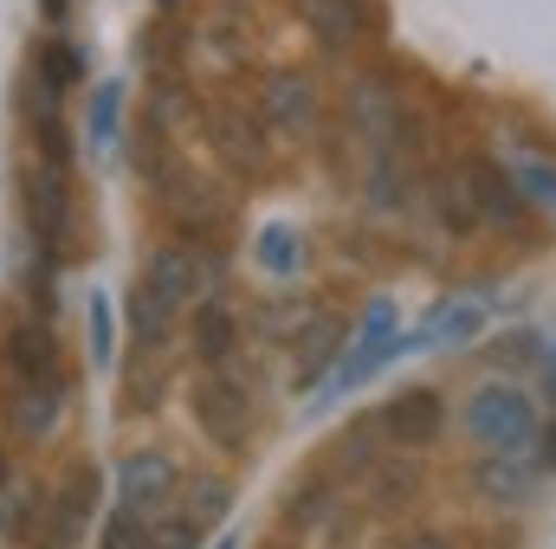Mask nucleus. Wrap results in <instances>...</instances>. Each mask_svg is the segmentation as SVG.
<instances>
[{"mask_svg":"<svg viewBox=\"0 0 556 549\" xmlns=\"http://www.w3.org/2000/svg\"><path fill=\"white\" fill-rule=\"evenodd\" d=\"M39 13H46V26H65V0H39Z\"/></svg>","mask_w":556,"mask_h":549,"instance_id":"nucleus-28","label":"nucleus"},{"mask_svg":"<svg viewBox=\"0 0 556 549\" xmlns=\"http://www.w3.org/2000/svg\"><path fill=\"white\" fill-rule=\"evenodd\" d=\"M207 549H240V537H233V531H220V537H214Z\"/></svg>","mask_w":556,"mask_h":549,"instance_id":"nucleus-30","label":"nucleus"},{"mask_svg":"<svg viewBox=\"0 0 556 549\" xmlns=\"http://www.w3.org/2000/svg\"><path fill=\"white\" fill-rule=\"evenodd\" d=\"M260 266L273 278H291L304 266V233H298V227H266V233H260Z\"/></svg>","mask_w":556,"mask_h":549,"instance_id":"nucleus-23","label":"nucleus"},{"mask_svg":"<svg viewBox=\"0 0 556 549\" xmlns=\"http://www.w3.org/2000/svg\"><path fill=\"white\" fill-rule=\"evenodd\" d=\"M188 356H194L201 369L240 362V310H233L227 297H201V310H194V323H188Z\"/></svg>","mask_w":556,"mask_h":549,"instance_id":"nucleus-15","label":"nucleus"},{"mask_svg":"<svg viewBox=\"0 0 556 549\" xmlns=\"http://www.w3.org/2000/svg\"><path fill=\"white\" fill-rule=\"evenodd\" d=\"M402 349V336H395V310L389 304H376L369 317H363V330H356V343H350V356L337 362V388H356V382H369L389 356Z\"/></svg>","mask_w":556,"mask_h":549,"instance_id":"nucleus-17","label":"nucleus"},{"mask_svg":"<svg viewBox=\"0 0 556 549\" xmlns=\"http://www.w3.org/2000/svg\"><path fill=\"white\" fill-rule=\"evenodd\" d=\"M175 485H181V472H175V459L155 452V446H137V452L117 465V505L137 511V518H162V511L175 505Z\"/></svg>","mask_w":556,"mask_h":549,"instance_id":"nucleus-11","label":"nucleus"},{"mask_svg":"<svg viewBox=\"0 0 556 549\" xmlns=\"http://www.w3.org/2000/svg\"><path fill=\"white\" fill-rule=\"evenodd\" d=\"M433 220H440L453 240H472V233H479V207H472V188H466L459 168H446V175L433 181Z\"/></svg>","mask_w":556,"mask_h":549,"instance_id":"nucleus-20","label":"nucleus"},{"mask_svg":"<svg viewBox=\"0 0 556 549\" xmlns=\"http://www.w3.org/2000/svg\"><path fill=\"white\" fill-rule=\"evenodd\" d=\"M155 544V518H137V511H111V524H104V549H149Z\"/></svg>","mask_w":556,"mask_h":549,"instance_id":"nucleus-24","label":"nucleus"},{"mask_svg":"<svg viewBox=\"0 0 556 549\" xmlns=\"http://www.w3.org/2000/svg\"><path fill=\"white\" fill-rule=\"evenodd\" d=\"M260 124L273 130V137H291V142H304L311 130H317V85L304 78V72H273L266 85H260Z\"/></svg>","mask_w":556,"mask_h":549,"instance_id":"nucleus-12","label":"nucleus"},{"mask_svg":"<svg viewBox=\"0 0 556 549\" xmlns=\"http://www.w3.org/2000/svg\"><path fill=\"white\" fill-rule=\"evenodd\" d=\"M188 408H194V426H201L207 446H220V452H253L260 395H253V382L240 375V362H227V369H201L194 388H188Z\"/></svg>","mask_w":556,"mask_h":549,"instance_id":"nucleus-2","label":"nucleus"},{"mask_svg":"<svg viewBox=\"0 0 556 549\" xmlns=\"http://www.w3.org/2000/svg\"><path fill=\"white\" fill-rule=\"evenodd\" d=\"M26 227H33V240H39L46 259H65V253H72V233H78L72 162L33 155V168H26Z\"/></svg>","mask_w":556,"mask_h":549,"instance_id":"nucleus-3","label":"nucleus"},{"mask_svg":"<svg viewBox=\"0 0 556 549\" xmlns=\"http://www.w3.org/2000/svg\"><path fill=\"white\" fill-rule=\"evenodd\" d=\"M538 408H531V395L525 388H511V382H485L479 395H472V408H466V433L485 446V452H525L531 439H538Z\"/></svg>","mask_w":556,"mask_h":549,"instance_id":"nucleus-4","label":"nucleus"},{"mask_svg":"<svg viewBox=\"0 0 556 549\" xmlns=\"http://www.w3.org/2000/svg\"><path fill=\"white\" fill-rule=\"evenodd\" d=\"M544 362H551V395H556V343H551V356H544Z\"/></svg>","mask_w":556,"mask_h":549,"instance_id":"nucleus-31","label":"nucleus"},{"mask_svg":"<svg viewBox=\"0 0 556 549\" xmlns=\"http://www.w3.org/2000/svg\"><path fill=\"white\" fill-rule=\"evenodd\" d=\"M343 343H350V317L337 304H304V317L291 323L285 349H291V382H317L324 369L343 362Z\"/></svg>","mask_w":556,"mask_h":549,"instance_id":"nucleus-9","label":"nucleus"},{"mask_svg":"<svg viewBox=\"0 0 556 549\" xmlns=\"http://www.w3.org/2000/svg\"><path fill=\"white\" fill-rule=\"evenodd\" d=\"M472 491H479L485 505L525 511L531 491H538V459H525V452H485V459L472 465Z\"/></svg>","mask_w":556,"mask_h":549,"instance_id":"nucleus-16","label":"nucleus"},{"mask_svg":"<svg viewBox=\"0 0 556 549\" xmlns=\"http://www.w3.org/2000/svg\"><path fill=\"white\" fill-rule=\"evenodd\" d=\"M479 330H485V304H479V297H453V304H440V310L420 323L402 349H446V343H472Z\"/></svg>","mask_w":556,"mask_h":549,"instance_id":"nucleus-19","label":"nucleus"},{"mask_svg":"<svg viewBox=\"0 0 556 549\" xmlns=\"http://www.w3.org/2000/svg\"><path fill=\"white\" fill-rule=\"evenodd\" d=\"M175 511H181V518H194L201 531H214V524L227 518V478H214V472H194V478H188V491L175 485Z\"/></svg>","mask_w":556,"mask_h":549,"instance_id":"nucleus-21","label":"nucleus"},{"mask_svg":"<svg viewBox=\"0 0 556 549\" xmlns=\"http://www.w3.org/2000/svg\"><path fill=\"white\" fill-rule=\"evenodd\" d=\"M155 201H162V214H168V227L175 233H188V246L194 240H214L220 227H227V194L214 188V181H201V175H188L181 162H168L162 175H155Z\"/></svg>","mask_w":556,"mask_h":549,"instance_id":"nucleus-5","label":"nucleus"},{"mask_svg":"<svg viewBox=\"0 0 556 549\" xmlns=\"http://www.w3.org/2000/svg\"><path fill=\"white\" fill-rule=\"evenodd\" d=\"M298 13H304V26H311L330 52H350V46L369 39V7H363V0H298Z\"/></svg>","mask_w":556,"mask_h":549,"instance_id":"nucleus-18","label":"nucleus"},{"mask_svg":"<svg viewBox=\"0 0 556 549\" xmlns=\"http://www.w3.org/2000/svg\"><path fill=\"white\" fill-rule=\"evenodd\" d=\"M117 124H124V85L104 78V85H91V104H85V137H91V149H111L117 142Z\"/></svg>","mask_w":556,"mask_h":549,"instance_id":"nucleus-22","label":"nucleus"},{"mask_svg":"<svg viewBox=\"0 0 556 549\" xmlns=\"http://www.w3.org/2000/svg\"><path fill=\"white\" fill-rule=\"evenodd\" d=\"M356 485H363V505H369V511H382V518H389V511H408V505L420 498V485H427L420 452H395V446H389Z\"/></svg>","mask_w":556,"mask_h":549,"instance_id":"nucleus-14","label":"nucleus"},{"mask_svg":"<svg viewBox=\"0 0 556 549\" xmlns=\"http://www.w3.org/2000/svg\"><path fill=\"white\" fill-rule=\"evenodd\" d=\"M376 426L395 452H427L446 433V401H440V388H402L395 401L376 408Z\"/></svg>","mask_w":556,"mask_h":549,"instance_id":"nucleus-10","label":"nucleus"},{"mask_svg":"<svg viewBox=\"0 0 556 549\" xmlns=\"http://www.w3.org/2000/svg\"><path fill=\"white\" fill-rule=\"evenodd\" d=\"M531 446H538V465H551V472H556V420H551V426H538V439H531Z\"/></svg>","mask_w":556,"mask_h":549,"instance_id":"nucleus-27","label":"nucleus"},{"mask_svg":"<svg viewBox=\"0 0 556 549\" xmlns=\"http://www.w3.org/2000/svg\"><path fill=\"white\" fill-rule=\"evenodd\" d=\"M0 485H7V446H0Z\"/></svg>","mask_w":556,"mask_h":549,"instance_id":"nucleus-32","label":"nucleus"},{"mask_svg":"<svg viewBox=\"0 0 556 549\" xmlns=\"http://www.w3.org/2000/svg\"><path fill=\"white\" fill-rule=\"evenodd\" d=\"M207 137H214V149H220V162H227L233 175H247V181L273 168V130H266L260 111L240 104V98L207 104Z\"/></svg>","mask_w":556,"mask_h":549,"instance_id":"nucleus-7","label":"nucleus"},{"mask_svg":"<svg viewBox=\"0 0 556 549\" xmlns=\"http://www.w3.org/2000/svg\"><path fill=\"white\" fill-rule=\"evenodd\" d=\"M498 343H505V349H492V362H531V356H538V349H531L538 336H525V330H518V336H498Z\"/></svg>","mask_w":556,"mask_h":549,"instance_id":"nucleus-26","label":"nucleus"},{"mask_svg":"<svg viewBox=\"0 0 556 549\" xmlns=\"http://www.w3.org/2000/svg\"><path fill=\"white\" fill-rule=\"evenodd\" d=\"M72 382L65 375H39V382H7V420H13V433L20 439H52L59 433V420L72 408V395H65Z\"/></svg>","mask_w":556,"mask_h":549,"instance_id":"nucleus-13","label":"nucleus"},{"mask_svg":"<svg viewBox=\"0 0 556 549\" xmlns=\"http://www.w3.org/2000/svg\"><path fill=\"white\" fill-rule=\"evenodd\" d=\"M194 291V253L188 246H162L149 253L137 291H130V343H137V362H162L168 343H175V317Z\"/></svg>","mask_w":556,"mask_h":549,"instance_id":"nucleus-1","label":"nucleus"},{"mask_svg":"<svg viewBox=\"0 0 556 549\" xmlns=\"http://www.w3.org/2000/svg\"><path fill=\"white\" fill-rule=\"evenodd\" d=\"M466 188H472V207H479V227H498V233H531V201L518 188V175L498 162V155H466L459 162Z\"/></svg>","mask_w":556,"mask_h":549,"instance_id":"nucleus-8","label":"nucleus"},{"mask_svg":"<svg viewBox=\"0 0 556 549\" xmlns=\"http://www.w3.org/2000/svg\"><path fill=\"white\" fill-rule=\"evenodd\" d=\"M39 375H65L52 310H13L0 323V382H39Z\"/></svg>","mask_w":556,"mask_h":549,"instance_id":"nucleus-6","label":"nucleus"},{"mask_svg":"<svg viewBox=\"0 0 556 549\" xmlns=\"http://www.w3.org/2000/svg\"><path fill=\"white\" fill-rule=\"evenodd\" d=\"M117 356V330H111V304L91 297V362H111Z\"/></svg>","mask_w":556,"mask_h":549,"instance_id":"nucleus-25","label":"nucleus"},{"mask_svg":"<svg viewBox=\"0 0 556 549\" xmlns=\"http://www.w3.org/2000/svg\"><path fill=\"white\" fill-rule=\"evenodd\" d=\"M402 549H453V544H446V537H408Z\"/></svg>","mask_w":556,"mask_h":549,"instance_id":"nucleus-29","label":"nucleus"}]
</instances>
